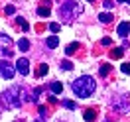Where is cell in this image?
Instances as JSON below:
<instances>
[{
	"instance_id": "cell-17",
	"label": "cell",
	"mask_w": 130,
	"mask_h": 122,
	"mask_svg": "<svg viewBox=\"0 0 130 122\" xmlns=\"http://www.w3.org/2000/svg\"><path fill=\"white\" fill-rule=\"evenodd\" d=\"M16 22H18V24H20V28H22L24 32H28V30H30V24L26 22L24 18H16Z\"/></svg>"
},
{
	"instance_id": "cell-8",
	"label": "cell",
	"mask_w": 130,
	"mask_h": 122,
	"mask_svg": "<svg viewBox=\"0 0 130 122\" xmlns=\"http://www.w3.org/2000/svg\"><path fill=\"white\" fill-rule=\"evenodd\" d=\"M128 33H130V22H122V24H118V36L126 38Z\"/></svg>"
},
{
	"instance_id": "cell-2",
	"label": "cell",
	"mask_w": 130,
	"mask_h": 122,
	"mask_svg": "<svg viewBox=\"0 0 130 122\" xmlns=\"http://www.w3.org/2000/svg\"><path fill=\"white\" fill-rule=\"evenodd\" d=\"M81 12H83V6L77 4V2H73V0H69V2H65V4L59 6V16H61V20H65V22H73Z\"/></svg>"
},
{
	"instance_id": "cell-6",
	"label": "cell",
	"mask_w": 130,
	"mask_h": 122,
	"mask_svg": "<svg viewBox=\"0 0 130 122\" xmlns=\"http://www.w3.org/2000/svg\"><path fill=\"white\" fill-rule=\"evenodd\" d=\"M16 69H18L22 75H28V73H30V61H28L26 57L18 59V61H16Z\"/></svg>"
},
{
	"instance_id": "cell-19",
	"label": "cell",
	"mask_w": 130,
	"mask_h": 122,
	"mask_svg": "<svg viewBox=\"0 0 130 122\" xmlns=\"http://www.w3.org/2000/svg\"><path fill=\"white\" fill-rule=\"evenodd\" d=\"M45 73H47V65H40V67H38V71H36L38 77H43Z\"/></svg>"
},
{
	"instance_id": "cell-22",
	"label": "cell",
	"mask_w": 130,
	"mask_h": 122,
	"mask_svg": "<svg viewBox=\"0 0 130 122\" xmlns=\"http://www.w3.org/2000/svg\"><path fill=\"white\" fill-rule=\"evenodd\" d=\"M63 106H65V108H69V110H73L75 102H73V100H63Z\"/></svg>"
},
{
	"instance_id": "cell-20",
	"label": "cell",
	"mask_w": 130,
	"mask_h": 122,
	"mask_svg": "<svg viewBox=\"0 0 130 122\" xmlns=\"http://www.w3.org/2000/svg\"><path fill=\"white\" fill-rule=\"evenodd\" d=\"M49 30H51V32H53V33H57V32H59V30H61V26L57 24V22H51V24H49Z\"/></svg>"
},
{
	"instance_id": "cell-15",
	"label": "cell",
	"mask_w": 130,
	"mask_h": 122,
	"mask_svg": "<svg viewBox=\"0 0 130 122\" xmlns=\"http://www.w3.org/2000/svg\"><path fill=\"white\" fill-rule=\"evenodd\" d=\"M99 20H101L103 24H110V22H112V16L106 14V12H103V14H99Z\"/></svg>"
},
{
	"instance_id": "cell-16",
	"label": "cell",
	"mask_w": 130,
	"mask_h": 122,
	"mask_svg": "<svg viewBox=\"0 0 130 122\" xmlns=\"http://www.w3.org/2000/svg\"><path fill=\"white\" fill-rule=\"evenodd\" d=\"M77 47H79V43H69V45L65 47V53H67V55H73L75 51H77Z\"/></svg>"
},
{
	"instance_id": "cell-3",
	"label": "cell",
	"mask_w": 130,
	"mask_h": 122,
	"mask_svg": "<svg viewBox=\"0 0 130 122\" xmlns=\"http://www.w3.org/2000/svg\"><path fill=\"white\" fill-rule=\"evenodd\" d=\"M20 89L16 87H12V89L4 91L2 95H0V100H2V104L6 106V108H20L22 106V100H20Z\"/></svg>"
},
{
	"instance_id": "cell-29",
	"label": "cell",
	"mask_w": 130,
	"mask_h": 122,
	"mask_svg": "<svg viewBox=\"0 0 130 122\" xmlns=\"http://www.w3.org/2000/svg\"><path fill=\"white\" fill-rule=\"evenodd\" d=\"M89 2H93V0H89Z\"/></svg>"
},
{
	"instance_id": "cell-4",
	"label": "cell",
	"mask_w": 130,
	"mask_h": 122,
	"mask_svg": "<svg viewBox=\"0 0 130 122\" xmlns=\"http://www.w3.org/2000/svg\"><path fill=\"white\" fill-rule=\"evenodd\" d=\"M110 106H112V110L124 114V112H128V108H130V98L128 97H114Z\"/></svg>"
},
{
	"instance_id": "cell-26",
	"label": "cell",
	"mask_w": 130,
	"mask_h": 122,
	"mask_svg": "<svg viewBox=\"0 0 130 122\" xmlns=\"http://www.w3.org/2000/svg\"><path fill=\"white\" fill-rule=\"evenodd\" d=\"M103 45H110V38H103Z\"/></svg>"
},
{
	"instance_id": "cell-23",
	"label": "cell",
	"mask_w": 130,
	"mask_h": 122,
	"mask_svg": "<svg viewBox=\"0 0 130 122\" xmlns=\"http://www.w3.org/2000/svg\"><path fill=\"white\" fill-rule=\"evenodd\" d=\"M120 71H122L124 75H130V63H124V65L120 67Z\"/></svg>"
},
{
	"instance_id": "cell-12",
	"label": "cell",
	"mask_w": 130,
	"mask_h": 122,
	"mask_svg": "<svg viewBox=\"0 0 130 122\" xmlns=\"http://www.w3.org/2000/svg\"><path fill=\"white\" fill-rule=\"evenodd\" d=\"M49 89H51V93H53V95H57V93H61V91H63V85H61V83H51V85H49Z\"/></svg>"
},
{
	"instance_id": "cell-14",
	"label": "cell",
	"mask_w": 130,
	"mask_h": 122,
	"mask_svg": "<svg viewBox=\"0 0 130 122\" xmlns=\"http://www.w3.org/2000/svg\"><path fill=\"white\" fill-rule=\"evenodd\" d=\"M122 55H124V47H116V49H112V53H110L112 59H120Z\"/></svg>"
},
{
	"instance_id": "cell-18",
	"label": "cell",
	"mask_w": 130,
	"mask_h": 122,
	"mask_svg": "<svg viewBox=\"0 0 130 122\" xmlns=\"http://www.w3.org/2000/svg\"><path fill=\"white\" fill-rule=\"evenodd\" d=\"M108 71H110V65H108V63L101 65V69H99V73L103 75V77H106V75H108Z\"/></svg>"
},
{
	"instance_id": "cell-9",
	"label": "cell",
	"mask_w": 130,
	"mask_h": 122,
	"mask_svg": "<svg viewBox=\"0 0 130 122\" xmlns=\"http://www.w3.org/2000/svg\"><path fill=\"white\" fill-rule=\"evenodd\" d=\"M0 45L2 47H10L12 45V38H8L6 33H0Z\"/></svg>"
},
{
	"instance_id": "cell-24",
	"label": "cell",
	"mask_w": 130,
	"mask_h": 122,
	"mask_svg": "<svg viewBox=\"0 0 130 122\" xmlns=\"http://www.w3.org/2000/svg\"><path fill=\"white\" fill-rule=\"evenodd\" d=\"M14 10H16V8H14L12 4H8V6L4 8V12H6V14H8V16H10V14H14Z\"/></svg>"
},
{
	"instance_id": "cell-28",
	"label": "cell",
	"mask_w": 130,
	"mask_h": 122,
	"mask_svg": "<svg viewBox=\"0 0 130 122\" xmlns=\"http://www.w3.org/2000/svg\"><path fill=\"white\" fill-rule=\"evenodd\" d=\"M118 2H126V0H118Z\"/></svg>"
},
{
	"instance_id": "cell-7",
	"label": "cell",
	"mask_w": 130,
	"mask_h": 122,
	"mask_svg": "<svg viewBox=\"0 0 130 122\" xmlns=\"http://www.w3.org/2000/svg\"><path fill=\"white\" fill-rule=\"evenodd\" d=\"M38 14H40L41 18H47L49 14H51V8H49V0H47V2H43L40 8H38Z\"/></svg>"
},
{
	"instance_id": "cell-13",
	"label": "cell",
	"mask_w": 130,
	"mask_h": 122,
	"mask_svg": "<svg viewBox=\"0 0 130 122\" xmlns=\"http://www.w3.org/2000/svg\"><path fill=\"white\" fill-rule=\"evenodd\" d=\"M18 47L22 49V51H28V49H30V41L26 40V38H22V40H18Z\"/></svg>"
},
{
	"instance_id": "cell-21",
	"label": "cell",
	"mask_w": 130,
	"mask_h": 122,
	"mask_svg": "<svg viewBox=\"0 0 130 122\" xmlns=\"http://www.w3.org/2000/svg\"><path fill=\"white\" fill-rule=\"evenodd\" d=\"M61 67H63L65 71H71V69H73V63H71V61H63V63H61Z\"/></svg>"
},
{
	"instance_id": "cell-10",
	"label": "cell",
	"mask_w": 130,
	"mask_h": 122,
	"mask_svg": "<svg viewBox=\"0 0 130 122\" xmlns=\"http://www.w3.org/2000/svg\"><path fill=\"white\" fill-rule=\"evenodd\" d=\"M57 45H59V38H57V36H49V38H47V47L55 49Z\"/></svg>"
},
{
	"instance_id": "cell-5",
	"label": "cell",
	"mask_w": 130,
	"mask_h": 122,
	"mask_svg": "<svg viewBox=\"0 0 130 122\" xmlns=\"http://www.w3.org/2000/svg\"><path fill=\"white\" fill-rule=\"evenodd\" d=\"M16 73V67L10 65L8 61H0V75L4 77V79H12Z\"/></svg>"
},
{
	"instance_id": "cell-27",
	"label": "cell",
	"mask_w": 130,
	"mask_h": 122,
	"mask_svg": "<svg viewBox=\"0 0 130 122\" xmlns=\"http://www.w3.org/2000/svg\"><path fill=\"white\" fill-rule=\"evenodd\" d=\"M36 122H45V120H43V118H38V120H36Z\"/></svg>"
},
{
	"instance_id": "cell-25",
	"label": "cell",
	"mask_w": 130,
	"mask_h": 122,
	"mask_svg": "<svg viewBox=\"0 0 130 122\" xmlns=\"http://www.w3.org/2000/svg\"><path fill=\"white\" fill-rule=\"evenodd\" d=\"M103 6H105V8H112V0H105Z\"/></svg>"
},
{
	"instance_id": "cell-11",
	"label": "cell",
	"mask_w": 130,
	"mask_h": 122,
	"mask_svg": "<svg viewBox=\"0 0 130 122\" xmlns=\"http://www.w3.org/2000/svg\"><path fill=\"white\" fill-rule=\"evenodd\" d=\"M83 116H85V120H87V122H93V120H95V116H97V112H95L93 108H87Z\"/></svg>"
},
{
	"instance_id": "cell-1",
	"label": "cell",
	"mask_w": 130,
	"mask_h": 122,
	"mask_svg": "<svg viewBox=\"0 0 130 122\" xmlns=\"http://www.w3.org/2000/svg\"><path fill=\"white\" fill-rule=\"evenodd\" d=\"M95 79L93 77H89V75H85V77H79V79H75L73 83H71V89H73V93L77 95L79 98H89L93 93H95Z\"/></svg>"
}]
</instances>
